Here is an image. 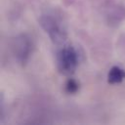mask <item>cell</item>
Listing matches in <instances>:
<instances>
[{
	"mask_svg": "<svg viewBox=\"0 0 125 125\" xmlns=\"http://www.w3.org/2000/svg\"><path fill=\"white\" fill-rule=\"evenodd\" d=\"M62 64L69 69L71 68L72 64L74 63L75 60H74V54L72 52H70V50H64L62 53Z\"/></svg>",
	"mask_w": 125,
	"mask_h": 125,
	"instance_id": "6da1fadb",
	"label": "cell"
},
{
	"mask_svg": "<svg viewBox=\"0 0 125 125\" xmlns=\"http://www.w3.org/2000/svg\"><path fill=\"white\" fill-rule=\"evenodd\" d=\"M124 75L125 74L122 71V69H120L119 67H113L110 70L109 74H108V81H110L112 83L113 82H118V81L123 79Z\"/></svg>",
	"mask_w": 125,
	"mask_h": 125,
	"instance_id": "7a4b0ae2",
	"label": "cell"
}]
</instances>
